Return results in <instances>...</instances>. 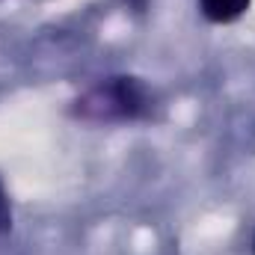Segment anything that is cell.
<instances>
[{"mask_svg":"<svg viewBox=\"0 0 255 255\" xmlns=\"http://www.w3.org/2000/svg\"><path fill=\"white\" fill-rule=\"evenodd\" d=\"M151 110V95L136 77H107L80 95L71 113L83 122H133Z\"/></svg>","mask_w":255,"mask_h":255,"instance_id":"1","label":"cell"},{"mask_svg":"<svg viewBox=\"0 0 255 255\" xmlns=\"http://www.w3.org/2000/svg\"><path fill=\"white\" fill-rule=\"evenodd\" d=\"M250 3L253 0H199V9L211 24H232L250 9Z\"/></svg>","mask_w":255,"mask_h":255,"instance_id":"2","label":"cell"},{"mask_svg":"<svg viewBox=\"0 0 255 255\" xmlns=\"http://www.w3.org/2000/svg\"><path fill=\"white\" fill-rule=\"evenodd\" d=\"M12 229V211H9V199H6V190L0 184V235Z\"/></svg>","mask_w":255,"mask_h":255,"instance_id":"3","label":"cell"},{"mask_svg":"<svg viewBox=\"0 0 255 255\" xmlns=\"http://www.w3.org/2000/svg\"><path fill=\"white\" fill-rule=\"evenodd\" d=\"M253 253H255V244H253Z\"/></svg>","mask_w":255,"mask_h":255,"instance_id":"4","label":"cell"}]
</instances>
